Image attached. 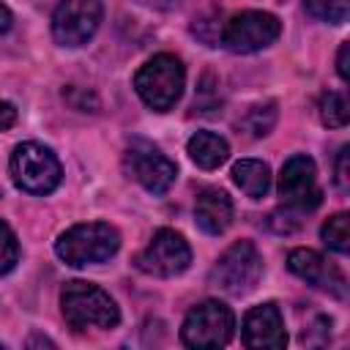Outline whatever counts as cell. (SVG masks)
Returning a JSON list of instances; mask_svg holds the SVG:
<instances>
[{
	"label": "cell",
	"instance_id": "cell-4",
	"mask_svg": "<svg viewBox=\"0 0 350 350\" xmlns=\"http://www.w3.org/2000/svg\"><path fill=\"white\" fill-rule=\"evenodd\" d=\"M11 178L27 194H49L57 189L63 170L49 148L38 142H22L11 153Z\"/></svg>",
	"mask_w": 350,
	"mask_h": 350
},
{
	"label": "cell",
	"instance_id": "cell-14",
	"mask_svg": "<svg viewBox=\"0 0 350 350\" xmlns=\"http://www.w3.org/2000/svg\"><path fill=\"white\" fill-rule=\"evenodd\" d=\"M194 219L200 224V230H205L208 235H221L230 221H232V200L227 191L208 186L197 194L194 202Z\"/></svg>",
	"mask_w": 350,
	"mask_h": 350
},
{
	"label": "cell",
	"instance_id": "cell-25",
	"mask_svg": "<svg viewBox=\"0 0 350 350\" xmlns=\"http://www.w3.org/2000/svg\"><path fill=\"white\" fill-rule=\"evenodd\" d=\"M11 22H14V16H11L8 5H5V3H0V33L11 30Z\"/></svg>",
	"mask_w": 350,
	"mask_h": 350
},
{
	"label": "cell",
	"instance_id": "cell-10",
	"mask_svg": "<svg viewBox=\"0 0 350 350\" xmlns=\"http://www.w3.org/2000/svg\"><path fill=\"white\" fill-rule=\"evenodd\" d=\"M126 172L153 194H164L178 178V167L156 145H150L145 139H134L129 145V150H126Z\"/></svg>",
	"mask_w": 350,
	"mask_h": 350
},
{
	"label": "cell",
	"instance_id": "cell-12",
	"mask_svg": "<svg viewBox=\"0 0 350 350\" xmlns=\"http://www.w3.org/2000/svg\"><path fill=\"white\" fill-rule=\"evenodd\" d=\"M243 345L254 350H279L287 345L284 320L276 304L252 306L243 317Z\"/></svg>",
	"mask_w": 350,
	"mask_h": 350
},
{
	"label": "cell",
	"instance_id": "cell-11",
	"mask_svg": "<svg viewBox=\"0 0 350 350\" xmlns=\"http://www.w3.org/2000/svg\"><path fill=\"white\" fill-rule=\"evenodd\" d=\"M279 197L295 211H314L323 200L317 186V167L309 156H290L279 172Z\"/></svg>",
	"mask_w": 350,
	"mask_h": 350
},
{
	"label": "cell",
	"instance_id": "cell-9",
	"mask_svg": "<svg viewBox=\"0 0 350 350\" xmlns=\"http://www.w3.org/2000/svg\"><path fill=\"white\" fill-rule=\"evenodd\" d=\"M137 268L150 276H178L191 262V249L186 238L175 230H159L150 243L137 254Z\"/></svg>",
	"mask_w": 350,
	"mask_h": 350
},
{
	"label": "cell",
	"instance_id": "cell-15",
	"mask_svg": "<svg viewBox=\"0 0 350 350\" xmlns=\"http://www.w3.org/2000/svg\"><path fill=\"white\" fill-rule=\"evenodd\" d=\"M186 148H189L191 161H194L197 167H202V170H216V167H221V164L227 161V156H230L227 139L219 137V134H213V131H197V134L189 139Z\"/></svg>",
	"mask_w": 350,
	"mask_h": 350
},
{
	"label": "cell",
	"instance_id": "cell-1",
	"mask_svg": "<svg viewBox=\"0 0 350 350\" xmlns=\"http://www.w3.org/2000/svg\"><path fill=\"white\" fill-rule=\"evenodd\" d=\"M60 309L66 323L74 331H85V328H115L120 320V312L115 306V301L109 298L107 290H101L98 284L90 282H66V287L60 290Z\"/></svg>",
	"mask_w": 350,
	"mask_h": 350
},
{
	"label": "cell",
	"instance_id": "cell-24",
	"mask_svg": "<svg viewBox=\"0 0 350 350\" xmlns=\"http://www.w3.org/2000/svg\"><path fill=\"white\" fill-rule=\"evenodd\" d=\"M16 123V109L8 101H0V129H11Z\"/></svg>",
	"mask_w": 350,
	"mask_h": 350
},
{
	"label": "cell",
	"instance_id": "cell-20",
	"mask_svg": "<svg viewBox=\"0 0 350 350\" xmlns=\"http://www.w3.org/2000/svg\"><path fill=\"white\" fill-rule=\"evenodd\" d=\"M304 5L312 16L331 25H342L350 14V0H304Z\"/></svg>",
	"mask_w": 350,
	"mask_h": 350
},
{
	"label": "cell",
	"instance_id": "cell-18",
	"mask_svg": "<svg viewBox=\"0 0 350 350\" xmlns=\"http://www.w3.org/2000/svg\"><path fill=\"white\" fill-rule=\"evenodd\" d=\"M317 109H320V120L325 126H331V129H342L347 123V118H350L347 98L342 93H334V90H328V93L320 96V107Z\"/></svg>",
	"mask_w": 350,
	"mask_h": 350
},
{
	"label": "cell",
	"instance_id": "cell-19",
	"mask_svg": "<svg viewBox=\"0 0 350 350\" xmlns=\"http://www.w3.org/2000/svg\"><path fill=\"white\" fill-rule=\"evenodd\" d=\"M276 123V104L273 101H265V104H254L246 118L241 120V126L252 134V137H265Z\"/></svg>",
	"mask_w": 350,
	"mask_h": 350
},
{
	"label": "cell",
	"instance_id": "cell-2",
	"mask_svg": "<svg viewBox=\"0 0 350 350\" xmlns=\"http://www.w3.org/2000/svg\"><path fill=\"white\" fill-rule=\"evenodd\" d=\"M120 249V235L112 224L107 221H88V224H74L71 230H66L57 243L55 252L66 265L82 268V265H93V262H104L109 260L115 252Z\"/></svg>",
	"mask_w": 350,
	"mask_h": 350
},
{
	"label": "cell",
	"instance_id": "cell-17",
	"mask_svg": "<svg viewBox=\"0 0 350 350\" xmlns=\"http://www.w3.org/2000/svg\"><path fill=\"white\" fill-rule=\"evenodd\" d=\"M320 235H323V241H325L328 249H334V252H339V254H347V252H350V219H347V213L331 216V219L323 224Z\"/></svg>",
	"mask_w": 350,
	"mask_h": 350
},
{
	"label": "cell",
	"instance_id": "cell-23",
	"mask_svg": "<svg viewBox=\"0 0 350 350\" xmlns=\"http://www.w3.org/2000/svg\"><path fill=\"white\" fill-rule=\"evenodd\" d=\"M347 57H350V44L345 41L342 46H339V55H336V71H339V77L347 82L350 79V66H347Z\"/></svg>",
	"mask_w": 350,
	"mask_h": 350
},
{
	"label": "cell",
	"instance_id": "cell-22",
	"mask_svg": "<svg viewBox=\"0 0 350 350\" xmlns=\"http://www.w3.org/2000/svg\"><path fill=\"white\" fill-rule=\"evenodd\" d=\"M347 156H350V148L345 145V148L339 150V159H336V186H339L342 191H347V189H350V175H347Z\"/></svg>",
	"mask_w": 350,
	"mask_h": 350
},
{
	"label": "cell",
	"instance_id": "cell-7",
	"mask_svg": "<svg viewBox=\"0 0 350 350\" xmlns=\"http://www.w3.org/2000/svg\"><path fill=\"white\" fill-rule=\"evenodd\" d=\"M101 0H60L52 14V38L60 46H82L98 30Z\"/></svg>",
	"mask_w": 350,
	"mask_h": 350
},
{
	"label": "cell",
	"instance_id": "cell-3",
	"mask_svg": "<svg viewBox=\"0 0 350 350\" xmlns=\"http://www.w3.org/2000/svg\"><path fill=\"white\" fill-rule=\"evenodd\" d=\"M183 82H186L183 63L167 52L150 57L134 77V88L139 98L156 112H167L175 107V101L183 93Z\"/></svg>",
	"mask_w": 350,
	"mask_h": 350
},
{
	"label": "cell",
	"instance_id": "cell-16",
	"mask_svg": "<svg viewBox=\"0 0 350 350\" xmlns=\"http://www.w3.org/2000/svg\"><path fill=\"white\" fill-rule=\"evenodd\" d=\"M232 180L246 197L260 200L271 189V167L265 161H257V159H243L232 167Z\"/></svg>",
	"mask_w": 350,
	"mask_h": 350
},
{
	"label": "cell",
	"instance_id": "cell-8",
	"mask_svg": "<svg viewBox=\"0 0 350 350\" xmlns=\"http://www.w3.org/2000/svg\"><path fill=\"white\" fill-rule=\"evenodd\" d=\"M282 33V25L273 14L268 11H241L235 14L224 30H221V44L232 52H257L271 46Z\"/></svg>",
	"mask_w": 350,
	"mask_h": 350
},
{
	"label": "cell",
	"instance_id": "cell-6",
	"mask_svg": "<svg viewBox=\"0 0 350 350\" xmlns=\"http://www.w3.org/2000/svg\"><path fill=\"white\" fill-rule=\"evenodd\" d=\"M232 328L235 317L230 306L221 301H202L186 314L180 339L189 347H221L232 339Z\"/></svg>",
	"mask_w": 350,
	"mask_h": 350
},
{
	"label": "cell",
	"instance_id": "cell-5",
	"mask_svg": "<svg viewBox=\"0 0 350 350\" xmlns=\"http://www.w3.org/2000/svg\"><path fill=\"white\" fill-rule=\"evenodd\" d=\"M260 276H262V257L252 241L232 243L211 268V284L232 295L249 293L260 282Z\"/></svg>",
	"mask_w": 350,
	"mask_h": 350
},
{
	"label": "cell",
	"instance_id": "cell-13",
	"mask_svg": "<svg viewBox=\"0 0 350 350\" xmlns=\"http://www.w3.org/2000/svg\"><path fill=\"white\" fill-rule=\"evenodd\" d=\"M287 268L298 279L309 282L312 287H320V290H325V293H331L336 298H345L347 287H345L342 271L336 265H331L323 254H317L314 249H293L290 257H287Z\"/></svg>",
	"mask_w": 350,
	"mask_h": 350
},
{
	"label": "cell",
	"instance_id": "cell-21",
	"mask_svg": "<svg viewBox=\"0 0 350 350\" xmlns=\"http://www.w3.org/2000/svg\"><path fill=\"white\" fill-rule=\"evenodd\" d=\"M19 260V243H16V235L14 230L0 219V276L8 273Z\"/></svg>",
	"mask_w": 350,
	"mask_h": 350
}]
</instances>
